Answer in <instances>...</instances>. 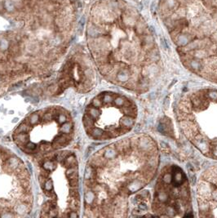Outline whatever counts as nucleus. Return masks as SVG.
<instances>
[{
	"label": "nucleus",
	"instance_id": "obj_1",
	"mask_svg": "<svg viewBox=\"0 0 217 218\" xmlns=\"http://www.w3.org/2000/svg\"><path fill=\"white\" fill-rule=\"evenodd\" d=\"M193 142L203 154H206L210 150V145L208 144L207 141L204 139V136L201 134H196L193 140Z\"/></svg>",
	"mask_w": 217,
	"mask_h": 218
},
{
	"label": "nucleus",
	"instance_id": "obj_2",
	"mask_svg": "<svg viewBox=\"0 0 217 218\" xmlns=\"http://www.w3.org/2000/svg\"><path fill=\"white\" fill-rule=\"evenodd\" d=\"M146 182L147 181H144V179H135V180L131 181V183L129 185H127V187L128 189V190H129V192H136L137 190H140Z\"/></svg>",
	"mask_w": 217,
	"mask_h": 218
},
{
	"label": "nucleus",
	"instance_id": "obj_3",
	"mask_svg": "<svg viewBox=\"0 0 217 218\" xmlns=\"http://www.w3.org/2000/svg\"><path fill=\"white\" fill-rule=\"evenodd\" d=\"M120 124L122 128H124L127 130H129L131 128V127L134 124V118L131 116H125L123 119H121L120 121Z\"/></svg>",
	"mask_w": 217,
	"mask_h": 218
},
{
	"label": "nucleus",
	"instance_id": "obj_4",
	"mask_svg": "<svg viewBox=\"0 0 217 218\" xmlns=\"http://www.w3.org/2000/svg\"><path fill=\"white\" fill-rule=\"evenodd\" d=\"M130 73L128 72V70H122L118 73V79L120 82H126L129 79Z\"/></svg>",
	"mask_w": 217,
	"mask_h": 218
},
{
	"label": "nucleus",
	"instance_id": "obj_5",
	"mask_svg": "<svg viewBox=\"0 0 217 218\" xmlns=\"http://www.w3.org/2000/svg\"><path fill=\"white\" fill-rule=\"evenodd\" d=\"M117 156V152L113 148H108L104 153V157L106 159H113Z\"/></svg>",
	"mask_w": 217,
	"mask_h": 218
},
{
	"label": "nucleus",
	"instance_id": "obj_6",
	"mask_svg": "<svg viewBox=\"0 0 217 218\" xmlns=\"http://www.w3.org/2000/svg\"><path fill=\"white\" fill-rule=\"evenodd\" d=\"M124 113L128 116L132 117V118H136V115H137L136 106H134V107H132V106L124 107Z\"/></svg>",
	"mask_w": 217,
	"mask_h": 218
},
{
	"label": "nucleus",
	"instance_id": "obj_7",
	"mask_svg": "<svg viewBox=\"0 0 217 218\" xmlns=\"http://www.w3.org/2000/svg\"><path fill=\"white\" fill-rule=\"evenodd\" d=\"M90 132L94 138H101L104 133L103 132V130H101L100 128H93V129L91 130Z\"/></svg>",
	"mask_w": 217,
	"mask_h": 218
},
{
	"label": "nucleus",
	"instance_id": "obj_8",
	"mask_svg": "<svg viewBox=\"0 0 217 218\" xmlns=\"http://www.w3.org/2000/svg\"><path fill=\"white\" fill-rule=\"evenodd\" d=\"M189 67L193 70H199L202 68V64L198 61L193 60L189 61Z\"/></svg>",
	"mask_w": 217,
	"mask_h": 218
},
{
	"label": "nucleus",
	"instance_id": "obj_9",
	"mask_svg": "<svg viewBox=\"0 0 217 218\" xmlns=\"http://www.w3.org/2000/svg\"><path fill=\"white\" fill-rule=\"evenodd\" d=\"M95 199V194L92 191H88L87 193L85 195V200L87 203L91 204V203H92Z\"/></svg>",
	"mask_w": 217,
	"mask_h": 218
},
{
	"label": "nucleus",
	"instance_id": "obj_10",
	"mask_svg": "<svg viewBox=\"0 0 217 218\" xmlns=\"http://www.w3.org/2000/svg\"><path fill=\"white\" fill-rule=\"evenodd\" d=\"M162 181L165 184H170L172 181V175L170 172H165V174L163 175L162 177Z\"/></svg>",
	"mask_w": 217,
	"mask_h": 218
},
{
	"label": "nucleus",
	"instance_id": "obj_11",
	"mask_svg": "<svg viewBox=\"0 0 217 218\" xmlns=\"http://www.w3.org/2000/svg\"><path fill=\"white\" fill-rule=\"evenodd\" d=\"M188 38H187L186 35H180L178 38V40H177V43L180 46H183V45H185L188 43Z\"/></svg>",
	"mask_w": 217,
	"mask_h": 218
},
{
	"label": "nucleus",
	"instance_id": "obj_12",
	"mask_svg": "<svg viewBox=\"0 0 217 218\" xmlns=\"http://www.w3.org/2000/svg\"><path fill=\"white\" fill-rule=\"evenodd\" d=\"M126 100L127 99L123 98V97L119 96V97H117V98L114 100V103H115V105H118V106H123Z\"/></svg>",
	"mask_w": 217,
	"mask_h": 218
},
{
	"label": "nucleus",
	"instance_id": "obj_13",
	"mask_svg": "<svg viewBox=\"0 0 217 218\" xmlns=\"http://www.w3.org/2000/svg\"><path fill=\"white\" fill-rule=\"evenodd\" d=\"M207 97H209L211 100H217V91H209V92H207Z\"/></svg>",
	"mask_w": 217,
	"mask_h": 218
},
{
	"label": "nucleus",
	"instance_id": "obj_14",
	"mask_svg": "<svg viewBox=\"0 0 217 218\" xmlns=\"http://www.w3.org/2000/svg\"><path fill=\"white\" fill-rule=\"evenodd\" d=\"M138 198H141V199H145V198H149V193L148 190L145 191H142L140 192V194L137 196Z\"/></svg>",
	"mask_w": 217,
	"mask_h": 218
},
{
	"label": "nucleus",
	"instance_id": "obj_15",
	"mask_svg": "<svg viewBox=\"0 0 217 218\" xmlns=\"http://www.w3.org/2000/svg\"><path fill=\"white\" fill-rule=\"evenodd\" d=\"M103 101L104 103H110L113 101V97L111 95H104L103 97Z\"/></svg>",
	"mask_w": 217,
	"mask_h": 218
},
{
	"label": "nucleus",
	"instance_id": "obj_16",
	"mask_svg": "<svg viewBox=\"0 0 217 218\" xmlns=\"http://www.w3.org/2000/svg\"><path fill=\"white\" fill-rule=\"evenodd\" d=\"M71 129V124L70 123H65L62 128V132H69Z\"/></svg>",
	"mask_w": 217,
	"mask_h": 218
},
{
	"label": "nucleus",
	"instance_id": "obj_17",
	"mask_svg": "<svg viewBox=\"0 0 217 218\" xmlns=\"http://www.w3.org/2000/svg\"><path fill=\"white\" fill-rule=\"evenodd\" d=\"M190 173V181H191V185H195V183H196V176H195V174L193 173V172H189Z\"/></svg>",
	"mask_w": 217,
	"mask_h": 218
},
{
	"label": "nucleus",
	"instance_id": "obj_18",
	"mask_svg": "<svg viewBox=\"0 0 217 218\" xmlns=\"http://www.w3.org/2000/svg\"><path fill=\"white\" fill-rule=\"evenodd\" d=\"M38 120V115H36V114H34V115H32L31 117H30V123H32V124H34V123H37Z\"/></svg>",
	"mask_w": 217,
	"mask_h": 218
},
{
	"label": "nucleus",
	"instance_id": "obj_19",
	"mask_svg": "<svg viewBox=\"0 0 217 218\" xmlns=\"http://www.w3.org/2000/svg\"><path fill=\"white\" fill-rule=\"evenodd\" d=\"M211 196L212 198V199H214L215 201L217 202V188H215V190H213V191L211 193Z\"/></svg>",
	"mask_w": 217,
	"mask_h": 218
},
{
	"label": "nucleus",
	"instance_id": "obj_20",
	"mask_svg": "<svg viewBox=\"0 0 217 218\" xmlns=\"http://www.w3.org/2000/svg\"><path fill=\"white\" fill-rule=\"evenodd\" d=\"M92 105L95 107H100L101 105V100H100L99 99H95L92 102Z\"/></svg>",
	"mask_w": 217,
	"mask_h": 218
},
{
	"label": "nucleus",
	"instance_id": "obj_21",
	"mask_svg": "<svg viewBox=\"0 0 217 218\" xmlns=\"http://www.w3.org/2000/svg\"><path fill=\"white\" fill-rule=\"evenodd\" d=\"M138 208L141 211H147L148 210V207L145 203H140L139 206H138Z\"/></svg>",
	"mask_w": 217,
	"mask_h": 218
},
{
	"label": "nucleus",
	"instance_id": "obj_22",
	"mask_svg": "<svg viewBox=\"0 0 217 218\" xmlns=\"http://www.w3.org/2000/svg\"><path fill=\"white\" fill-rule=\"evenodd\" d=\"M161 42H162V44L163 45V47L165 48V49H169V46H168V44H167V41L164 39V38H162V39H161Z\"/></svg>",
	"mask_w": 217,
	"mask_h": 218
},
{
	"label": "nucleus",
	"instance_id": "obj_23",
	"mask_svg": "<svg viewBox=\"0 0 217 218\" xmlns=\"http://www.w3.org/2000/svg\"><path fill=\"white\" fill-rule=\"evenodd\" d=\"M59 120H60V122L64 123V122L66 121V117H65V115H63V114H61V115H59Z\"/></svg>",
	"mask_w": 217,
	"mask_h": 218
},
{
	"label": "nucleus",
	"instance_id": "obj_24",
	"mask_svg": "<svg viewBox=\"0 0 217 218\" xmlns=\"http://www.w3.org/2000/svg\"><path fill=\"white\" fill-rule=\"evenodd\" d=\"M187 168H188L189 172H194V168H193V166L192 164H187Z\"/></svg>",
	"mask_w": 217,
	"mask_h": 218
},
{
	"label": "nucleus",
	"instance_id": "obj_25",
	"mask_svg": "<svg viewBox=\"0 0 217 218\" xmlns=\"http://www.w3.org/2000/svg\"><path fill=\"white\" fill-rule=\"evenodd\" d=\"M166 103H167V105H166L165 106H166V108H167V107H168V105H169V96H167V98H166Z\"/></svg>",
	"mask_w": 217,
	"mask_h": 218
},
{
	"label": "nucleus",
	"instance_id": "obj_26",
	"mask_svg": "<svg viewBox=\"0 0 217 218\" xmlns=\"http://www.w3.org/2000/svg\"><path fill=\"white\" fill-rule=\"evenodd\" d=\"M17 120H18L17 119H13V121H12V122H13V123H16V122H17Z\"/></svg>",
	"mask_w": 217,
	"mask_h": 218
}]
</instances>
